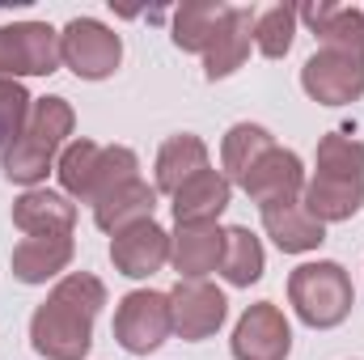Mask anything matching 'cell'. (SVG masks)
Here are the masks:
<instances>
[{
    "label": "cell",
    "mask_w": 364,
    "mask_h": 360,
    "mask_svg": "<svg viewBox=\"0 0 364 360\" xmlns=\"http://www.w3.org/2000/svg\"><path fill=\"white\" fill-rule=\"evenodd\" d=\"M275 140L267 127H259V123H233L229 132H225V144H220V166H225V179L229 182H242L250 174V166L263 157V153H272Z\"/></svg>",
    "instance_id": "603a6c76"
},
{
    "label": "cell",
    "mask_w": 364,
    "mask_h": 360,
    "mask_svg": "<svg viewBox=\"0 0 364 360\" xmlns=\"http://www.w3.org/2000/svg\"><path fill=\"white\" fill-rule=\"evenodd\" d=\"M267 271V255H263V242L246 229V225H233L225 229V255H220V275L233 284V288H250L259 284Z\"/></svg>",
    "instance_id": "7402d4cb"
},
{
    "label": "cell",
    "mask_w": 364,
    "mask_h": 360,
    "mask_svg": "<svg viewBox=\"0 0 364 360\" xmlns=\"http://www.w3.org/2000/svg\"><path fill=\"white\" fill-rule=\"evenodd\" d=\"M225 17H229V4H220V0H191V4H182L174 13V47L203 55L216 43Z\"/></svg>",
    "instance_id": "44dd1931"
},
{
    "label": "cell",
    "mask_w": 364,
    "mask_h": 360,
    "mask_svg": "<svg viewBox=\"0 0 364 360\" xmlns=\"http://www.w3.org/2000/svg\"><path fill=\"white\" fill-rule=\"evenodd\" d=\"M170 335H174L170 292L136 288V292H127V297L119 301V309H114V339H119L132 356L157 352Z\"/></svg>",
    "instance_id": "277c9868"
},
{
    "label": "cell",
    "mask_w": 364,
    "mask_h": 360,
    "mask_svg": "<svg viewBox=\"0 0 364 360\" xmlns=\"http://www.w3.org/2000/svg\"><path fill=\"white\" fill-rule=\"evenodd\" d=\"M153 208H157V186H149L144 179H132L123 186H114L106 199L93 203V221L102 233H119L127 225H140V221H153Z\"/></svg>",
    "instance_id": "d6986e66"
},
{
    "label": "cell",
    "mask_w": 364,
    "mask_h": 360,
    "mask_svg": "<svg viewBox=\"0 0 364 360\" xmlns=\"http://www.w3.org/2000/svg\"><path fill=\"white\" fill-rule=\"evenodd\" d=\"M13 225L26 238H43V233H73L77 225V203L64 191H47V186H30L17 195L13 203Z\"/></svg>",
    "instance_id": "2e32d148"
},
{
    "label": "cell",
    "mask_w": 364,
    "mask_h": 360,
    "mask_svg": "<svg viewBox=\"0 0 364 360\" xmlns=\"http://www.w3.org/2000/svg\"><path fill=\"white\" fill-rule=\"evenodd\" d=\"M255 17H259L255 9L229 4V17H225L216 43L203 51V77H208V81H225V77H233V73L246 64L250 43H255Z\"/></svg>",
    "instance_id": "e0dca14e"
},
{
    "label": "cell",
    "mask_w": 364,
    "mask_h": 360,
    "mask_svg": "<svg viewBox=\"0 0 364 360\" xmlns=\"http://www.w3.org/2000/svg\"><path fill=\"white\" fill-rule=\"evenodd\" d=\"M77 127V115L68 106V97H34V110H30V123H26V136L43 149V153H60L64 140L73 136Z\"/></svg>",
    "instance_id": "cb8c5ba5"
},
{
    "label": "cell",
    "mask_w": 364,
    "mask_h": 360,
    "mask_svg": "<svg viewBox=\"0 0 364 360\" xmlns=\"http://www.w3.org/2000/svg\"><path fill=\"white\" fill-rule=\"evenodd\" d=\"M301 203L314 221L322 225H335V221H352L364 208V182L360 179H305V191H301Z\"/></svg>",
    "instance_id": "ac0fdd59"
},
{
    "label": "cell",
    "mask_w": 364,
    "mask_h": 360,
    "mask_svg": "<svg viewBox=\"0 0 364 360\" xmlns=\"http://www.w3.org/2000/svg\"><path fill=\"white\" fill-rule=\"evenodd\" d=\"M73 255H77L73 233H43V238H21L13 246L9 268H13V280L21 284H47L60 271H68Z\"/></svg>",
    "instance_id": "4fadbf2b"
},
{
    "label": "cell",
    "mask_w": 364,
    "mask_h": 360,
    "mask_svg": "<svg viewBox=\"0 0 364 360\" xmlns=\"http://www.w3.org/2000/svg\"><path fill=\"white\" fill-rule=\"evenodd\" d=\"M60 68V30L47 21L0 26V77H51Z\"/></svg>",
    "instance_id": "5b68a950"
},
{
    "label": "cell",
    "mask_w": 364,
    "mask_h": 360,
    "mask_svg": "<svg viewBox=\"0 0 364 360\" xmlns=\"http://www.w3.org/2000/svg\"><path fill=\"white\" fill-rule=\"evenodd\" d=\"M203 170H208V144L191 132L170 136L157 153V195H174L182 182H191Z\"/></svg>",
    "instance_id": "ffe728a7"
},
{
    "label": "cell",
    "mask_w": 364,
    "mask_h": 360,
    "mask_svg": "<svg viewBox=\"0 0 364 360\" xmlns=\"http://www.w3.org/2000/svg\"><path fill=\"white\" fill-rule=\"evenodd\" d=\"M292 38H296V9L272 4V9H263L255 17V47L267 60H284L292 51Z\"/></svg>",
    "instance_id": "4316f807"
},
{
    "label": "cell",
    "mask_w": 364,
    "mask_h": 360,
    "mask_svg": "<svg viewBox=\"0 0 364 360\" xmlns=\"http://www.w3.org/2000/svg\"><path fill=\"white\" fill-rule=\"evenodd\" d=\"M229 348H233V360H288V352H292V327H288L284 309L275 301L250 305L237 318Z\"/></svg>",
    "instance_id": "52a82bcc"
},
{
    "label": "cell",
    "mask_w": 364,
    "mask_h": 360,
    "mask_svg": "<svg viewBox=\"0 0 364 360\" xmlns=\"http://www.w3.org/2000/svg\"><path fill=\"white\" fill-rule=\"evenodd\" d=\"M318 174L322 179H360L364 182V144L343 136V132H331L318 140Z\"/></svg>",
    "instance_id": "484cf974"
},
{
    "label": "cell",
    "mask_w": 364,
    "mask_h": 360,
    "mask_svg": "<svg viewBox=\"0 0 364 360\" xmlns=\"http://www.w3.org/2000/svg\"><path fill=\"white\" fill-rule=\"evenodd\" d=\"M301 90L322 106H348L364 97V64L335 55V51H314L301 68Z\"/></svg>",
    "instance_id": "9c48e42d"
},
{
    "label": "cell",
    "mask_w": 364,
    "mask_h": 360,
    "mask_svg": "<svg viewBox=\"0 0 364 360\" xmlns=\"http://www.w3.org/2000/svg\"><path fill=\"white\" fill-rule=\"evenodd\" d=\"M30 110H34V97L26 93V85L13 77H0V144L26 132Z\"/></svg>",
    "instance_id": "83f0119b"
},
{
    "label": "cell",
    "mask_w": 364,
    "mask_h": 360,
    "mask_svg": "<svg viewBox=\"0 0 364 360\" xmlns=\"http://www.w3.org/2000/svg\"><path fill=\"white\" fill-rule=\"evenodd\" d=\"M174 203V225H216L220 221V212L229 208V199H233V182L225 179V170H203V174H195L191 182H182L178 191L170 195Z\"/></svg>",
    "instance_id": "7c38bea8"
},
{
    "label": "cell",
    "mask_w": 364,
    "mask_h": 360,
    "mask_svg": "<svg viewBox=\"0 0 364 360\" xmlns=\"http://www.w3.org/2000/svg\"><path fill=\"white\" fill-rule=\"evenodd\" d=\"M0 166H4V179H9V182L38 186V182L47 179V170L55 166V157H51V153H43V149L21 132V136H13V140H4V144H0Z\"/></svg>",
    "instance_id": "d4e9b609"
},
{
    "label": "cell",
    "mask_w": 364,
    "mask_h": 360,
    "mask_svg": "<svg viewBox=\"0 0 364 360\" xmlns=\"http://www.w3.org/2000/svg\"><path fill=\"white\" fill-rule=\"evenodd\" d=\"M170 318H174V335L186 344L212 339L225 318H229V301L216 284L208 280H178L170 288Z\"/></svg>",
    "instance_id": "8992f818"
},
{
    "label": "cell",
    "mask_w": 364,
    "mask_h": 360,
    "mask_svg": "<svg viewBox=\"0 0 364 360\" xmlns=\"http://www.w3.org/2000/svg\"><path fill=\"white\" fill-rule=\"evenodd\" d=\"M288 301H292V309H296V318L305 327L331 331L352 314L356 288H352V275L339 263L318 259V263H301L288 275Z\"/></svg>",
    "instance_id": "7a4b0ae2"
},
{
    "label": "cell",
    "mask_w": 364,
    "mask_h": 360,
    "mask_svg": "<svg viewBox=\"0 0 364 360\" xmlns=\"http://www.w3.org/2000/svg\"><path fill=\"white\" fill-rule=\"evenodd\" d=\"M119 60H123V38L110 26H102L93 17H73L60 30V64L73 68L81 81L114 77Z\"/></svg>",
    "instance_id": "3957f363"
},
{
    "label": "cell",
    "mask_w": 364,
    "mask_h": 360,
    "mask_svg": "<svg viewBox=\"0 0 364 360\" xmlns=\"http://www.w3.org/2000/svg\"><path fill=\"white\" fill-rule=\"evenodd\" d=\"M106 305V284L90 271L55 280L51 297L30 318V348L47 360H85L93 344V318Z\"/></svg>",
    "instance_id": "6da1fadb"
},
{
    "label": "cell",
    "mask_w": 364,
    "mask_h": 360,
    "mask_svg": "<svg viewBox=\"0 0 364 360\" xmlns=\"http://www.w3.org/2000/svg\"><path fill=\"white\" fill-rule=\"evenodd\" d=\"M259 212H263V229H267V238H272L284 255H309V250H318V246L326 242V225L314 221V216L305 212L301 199L263 203Z\"/></svg>",
    "instance_id": "5bb4252c"
},
{
    "label": "cell",
    "mask_w": 364,
    "mask_h": 360,
    "mask_svg": "<svg viewBox=\"0 0 364 360\" xmlns=\"http://www.w3.org/2000/svg\"><path fill=\"white\" fill-rule=\"evenodd\" d=\"M242 191L263 208V203H279V199H301L305 191V166L292 149H272L263 153L250 174L242 179Z\"/></svg>",
    "instance_id": "8fae6325"
},
{
    "label": "cell",
    "mask_w": 364,
    "mask_h": 360,
    "mask_svg": "<svg viewBox=\"0 0 364 360\" xmlns=\"http://www.w3.org/2000/svg\"><path fill=\"white\" fill-rule=\"evenodd\" d=\"M110 263L127 280H149L153 271H161L170 263V233L157 221L127 225L110 238Z\"/></svg>",
    "instance_id": "30bf717a"
},
{
    "label": "cell",
    "mask_w": 364,
    "mask_h": 360,
    "mask_svg": "<svg viewBox=\"0 0 364 360\" xmlns=\"http://www.w3.org/2000/svg\"><path fill=\"white\" fill-rule=\"evenodd\" d=\"M225 229L220 225H174L170 233V263L182 280H203L220 271Z\"/></svg>",
    "instance_id": "9a60e30c"
},
{
    "label": "cell",
    "mask_w": 364,
    "mask_h": 360,
    "mask_svg": "<svg viewBox=\"0 0 364 360\" xmlns=\"http://www.w3.org/2000/svg\"><path fill=\"white\" fill-rule=\"evenodd\" d=\"M296 21H305L314 30L322 51H335V55H348V60L364 64V9L318 0V4L296 9Z\"/></svg>",
    "instance_id": "ba28073f"
}]
</instances>
